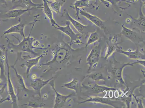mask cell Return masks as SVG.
Returning <instances> with one entry per match:
<instances>
[{"label": "cell", "instance_id": "cell-26", "mask_svg": "<svg viewBox=\"0 0 145 108\" xmlns=\"http://www.w3.org/2000/svg\"><path fill=\"white\" fill-rule=\"evenodd\" d=\"M88 77L94 81H105V77L101 72H95L87 75L85 78Z\"/></svg>", "mask_w": 145, "mask_h": 108}, {"label": "cell", "instance_id": "cell-28", "mask_svg": "<svg viewBox=\"0 0 145 108\" xmlns=\"http://www.w3.org/2000/svg\"><path fill=\"white\" fill-rule=\"evenodd\" d=\"M10 68H12L14 70V72H15L18 78V82L19 83L21 87L24 90L27 91L28 90V89L26 87L25 84L24 82V80L23 77L21 75L19 74L18 73V71H17L16 68H15L14 66L13 65L12 66H10Z\"/></svg>", "mask_w": 145, "mask_h": 108}, {"label": "cell", "instance_id": "cell-17", "mask_svg": "<svg viewBox=\"0 0 145 108\" xmlns=\"http://www.w3.org/2000/svg\"><path fill=\"white\" fill-rule=\"evenodd\" d=\"M20 22L18 24L11 26L10 28L4 31V35L12 33H18L21 35L22 38L25 37L24 33L25 27L26 25V23L19 21Z\"/></svg>", "mask_w": 145, "mask_h": 108}, {"label": "cell", "instance_id": "cell-27", "mask_svg": "<svg viewBox=\"0 0 145 108\" xmlns=\"http://www.w3.org/2000/svg\"><path fill=\"white\" fill-rule=\"evenodd\" d=\"M99 39V34L97 31H95L94 32L91 33L87 41L86 48L88 47L89 45L93 44L97 42L98 40Z\"/></svg>", "mask_w": 145, "mask_h": 108}, {"label": "cell", "instance_id": "cell-34", "mask_svg": "<svg viewBox=\"0 0 145 108\" xmlns=\"http://www.w3.org/2000/svg\"><path fill=\"white\" fill-rule=\"evenodd\" d=\"M129 2H136V1H139V0H129Z\"/></svg>", "mask_w": 145, "mask_h": 108}, {"label": "cell", "instance_id": "cell-9", "mask_svg": "<svg viewBox=\"0 0 145 108\" xmlns=\"http://www.w3.org/2000/svg\"><path fill=\"white\" fill-rule=\"evenodd\" d=\"M63 15H64L65 18L72 23L74 28L80 34H85V35H87L89 33V26L85 25L80 23L78 21L73 19L70 15L68 11L66 10H64V12H63Z\"/></svg>", "mask_w": 145, "mask_h": 108}, {"label": "cell", "instance_id": "cell-15", "mask_svg": "<svg viewBox=\"0 0 145 108\" xmlns=\"http://www.w3.org/2000/svg\"><path fill=\"white\" fill-rule=\"evenodd\" d=\"M54 77H53L47 80H44L41 78L33 79L32 81L30 83V87L33 90L37 92V94L39 95V97L40 98V92L41 89L48 84L51 80L54 79Z\"/></svg>", "mask_w": 145, "mask_h": 108}, {"label": "cell", "instance_id": "cell-8", "mask_svg": "<svg viewBox=\"0 0 145 108\" xmlns=\"http://www.w3.org/2000/svg\"><path fill=\"white\" fill-rule=\"evenodd\" d=\"M51 87L52 89L55 92V104L54 108H61L64 105V104L67 102V100L71 97H74L76 95V94L72 93L67 95H65L57 91L55 87V81L54 79L51 80L48 83Z\"/></svg>", "mask_w": 145, "mask_h": 108}, {"label": "cell", "instance_id": "cell-31", "mask_svg": "<svg viewBox=\"0 0 145 108\" xmlns=\"http://www.w3.org/2000/svg\"><path fill=\"white\" fill-rule=\"evenodd\" d=\"M6 84L5 85H3V86L1 88H0V96H2V95L3 94L4 92H5V89L6 88Z\"/></svg>", "mask_w": 145, "mask_h": 108}, {"label": "cell", "instance_id": "cell-29", "mask_svg": "<svg viewBox=\"0 0 145 108\" xmlns=\"http://www.w3.org/2000/svg\"><path fill=\"white\" fill-rule=\"evenodd\" d=\"M23 105L33 108H42L44 106V104L38 103L34 102H29L28 103L24 104Z\"/></svg>", "mask_w": 145, "mask_h": 108}, {"label": "cell", "instance_id": "cell-16", "mask_svg": "<svg viewBox=\"0 0 145 108\" xmlns=\"http://www.w3.org/2000/svg\"><path fill=\"white\" fill-rule=\"evenodd\" d=\"M48 51H45L43 53L40 54L39 56H37L33 58H29L27 59L26 62L22 64L21 66L22 67H26V75L27 77L29 74L30 72L31 69L34 66H35L39 64L41 59L45 55H46Z\"/></svg>", "mask_w": 145, "mask_h": 108}, {"label": "cell", "instance_id": "cell-10", "mask_svg": "<svg viewBox=\"0 0 145 108\" xmlns=\"http://www.w3.org/2000/svg\"><path fill=\"white\" fill-rule=\"evenodd\" d=\"M13 6L11 9L21 7L22 9H42L43 3H34L32 0H16L12 3Z\"/></svg>", "mask_w": 145, "mask_h": 108}, {"label": "cell", "instance_id": "cell-14", "mask_svg": "<svg viewBox=\"0 0 145 108\" xmlns=\"http://www.w3.org/2000/svg\"><path fill=\"white\" fill-rule=\"evenodd\" d=\"M82 87L84 89H85V90H87V91L97 93V94L103 93L104 92L108 91L117 90V89L115 88L102 86L96 83L89 84L88 85L82 84Z\"/></svg>", "mask_w": 145, "mask_h": 108}, {"label": "cell", "instance_id": "cell-18", "mask_svg": "<svg viewBox=\"0 0 145 108\" xmlns=\"http://www.w3.org/2000/svg\"><path fill=\"white\" fill-rule=\"evenodd\" d=\"M35 8L30 9H11L7 12L5 13L3 15L5 20L10 18H18L23 15L25 13L27 12L34 10Z\"/></svg>", "mask_w": 145, "mask_h": 108}, {"label": "cell", "instance_id": "cell-20", "mask_svg": "<svg viewBox=\"0 0 145 108\" xmlns=\"http://www.w3.org/2000/svg\"><path fill=\"white\" fill-rule=\"evenodd\" d=\"M92 0H77L74 3L72 8L75 9L76 12V16L78 19H80L78 9L84 7H89L90 6L89 1Z\"/></svg>", "mask_w": 145, "mask_h": 108}, {"label": "cell", "instance_id": "cell-19", "mask_svg": "<svg viewBox=\"0 0 145 108\" xmlns=\"http://www.w3.org/2000/svg\"><path fill=\"white\" fill-rule=\"evenodd\" d=\"M43 1V9L46 16L48 18L51 24L52 27H54L57 25L56 21L54 19L53 16L52 10H51L49 5L48 0H42Z\"/></svg>", "mask_w": 145, "mask_h": 108}, {"label": "cell", "instance_id": "cell-24", "mask_svg": "<svg viewBox=\"0 0 145 108\" xmlns=\"http://www.w3.org/2000/svg\"><path fill=\"white\" fill-rule=\"evenodd\" d=\"M133 19L132 20V22H133V25H137V27H139V28H142L144 31H145V16L143 13L142 12V10L140 8V12L139 14V18L137 19Z\"/></svg>", "mask_w": 145, "mask_h": 108}, {"label": "cell", "instance_id": "cell-37", "mask_svg": "<svg viewBox=\"0 0 145 108\" xmlns=\"http://www.w3.org/2000/svg\"><path fill=\"white\" fill-rule=\"evenodd\" d=\"M48 1H56V0H48Z\"/></svg>", "mask_w": 145, "mask_h": 108}, {"label": "cell", "instance_id": "cell-22", "mask_svg": "<svg viewBox=\"0 0 145 108\" xmlns=\"http://www.w3.org/2000/svg\"><path fill=\"white\" fill-rule=\"evenodd\" d=\"M106 44L107 45V47L105 57V60H107L109 58V57L112 56L116 51L117 48L119 47L118 45V43H112L109 40L106 42Z\"/></svg>", "mask_w": 145, "mask_h": 108}, {"label": "cell", "instance_id": "cell-11", "mask_svg": "<svg viewBox=\"0 0 145 108\" xmlns=\"http://www.w3.org/2000/svg\"><path fill=\"white\" fill-rule=\"evenodd\" d=\"M122 30L120 35H123L135 45L143 41V39L136 32L122 25Z\"/></svg>", "mask_w": 145, "mask_h": 108}, {"label": "cell", "instance_id": "cell-6", "mask_svg": "<svg viewBox=\"0 0 145 108\" xmlns=\"http://www.w3.org/2000/svg\"><path fill=\"white\" fill-rule=\"evenodd\" d=\"M88 99L84 100L80 102V104L92 102L93 103H98L105 104L109 105L114 108L121 107L123 106V104L121 101L118 100H112L109 98L99 97H89L87 96Z\"/></svg>", "mask_w": 145, "mask_h": 108}, {"label": "cell", "instance_id": "cell-38", "mask_svg": "<svg viewBox=\"0 0 145 108\" xmlns=\"http://www.w3.org/2000/svg\"><path fill=\"white\" fill-rule=\"evenodd\" d=\"M2 84H1V83H0V85H2Z\"/></svg>", "mask_w": 145, "mask_h": 108}, {"label": "cell", "instance_id": "cell-4", "mask_svg": "<svg viewBox=\"0 0 145 108\" xmlns=\"http://www.w3.org/2000/svg\"><path fill=\"white\" fill-rule=\"evenodd\" d=\"M71 23L69 21H67L66 22L65 26H61L58 24L54 26V28L59 30L63 33L68 36L71 39L70 45L72 46L73 44H80L82 43L81 36L80 34L75 33L71 28Z\"/></svg>", "mask_w": 145, "mask_h": 108}, {"label": "cell", "instance_id": "cell-35", "mask_svg": "<svg viewBox=\"0 0 145 108\" xmlns=\"http://www.w3.org/2000/svg\"><path fill=\"white\" fill-rule=\"evenodd\" d=\"M10 1H11L12 3L14 2H15V1H16V0H10Z\"/></svg>", "mask_w": 145, "mask_h": 108}, {"label": "cell", "instance_id": "cell-23", "mask_svg": "<svg viewBox=\"0 0 145 108\" xmlns=\"http://www.w3.org/2000/svg\"><path fill=\"white\" fill-rule=\"evenodd\" d=\"M79 86V81L77 78H74L69 82L65 83L62 85V88H67L74 90L76 93H77Z\"/></svg>", "mask_w": 145, "mask_h": 108}, {"label": "cell", "instance_id": "cell-30", "mask_svg": "<svg viewBox=\"0 0 145 108\" xmlns=\"http://www.w3.org/2000/svg\"><path fill=\"white\" fill-rule=\"evenodd\" d=\"M102 1L103 2V1H106V2H108L113 5H116L120 1H124V2H129L128 1H125V0H102Z\"/></svg>", "mask_w": 145, "mask_h": 108}, {"label": "cell", "instance_id": "cell-3", "mask_svg": "<svg viewBox=\"0 0 145 108\" xmlns=\"http://www.w3.org/2000/svg\"><path fill=\"white\" fill-rule=\"evenodd\" d=\"M101 47L100 43L95 45L87 57L86 60V64L89 66L87 73H89L92 68H95L101 57Z\"/></svg>", "mask_w": 145, "mask_h": 108}, {"label": "cell", "instance_id": "cell-32", "mask_svg": "<svg viewBox=\"0 0 145 108\" xmlns=\"http://www.w3.org/2000/svg\"><path fill=\"white\" fill-rule=\"evenodd\" d=\"M0 5L7 6V3L6 0H0Z\"/></svg>", "mask_w": 145, "mask_h": 108}, {"label": "cell", "instance_id": "cell-25", "mask_svg": "<svg viewBox=\"0 0 145 108\" xmlns=\"http://www.w3.org/2000/svg\"><path fill=\"white\" fill-rule=\"evenodd\" d=\"M6 61V56L3 51L0 48V73L1 78H6L5 63Z\"/></svg>", "mask_w": 145, "mask_h": 108}, {"label": "cell", "instance_id": "cell-5", "mask_svg": "<svg viewBox=\"0 0 145 108\" xmlns=\"http://www.w3.org/2000/svg\"><path fill=\"white\" fill-rule=\"evenodd\" d=\"M139 60H137L136 62L133 63H120L119 62L116 63L114 64L112 68L110 73L113 75L116 79L120 83L125 85L127 87L125 82L122 77V72L124 68L126 66H133L134 64H139Z\"/></svg>", "mask_w": 145, "mask_h": 108}, {"label": "cell", "instance_id": "cell-12", "mask_svg": "<svg viewBox=\"0 0 145 108\" xmlns=\"http://www.w3.org/2000/svg\"><path fill=\"white\" fill-rule=\"evenodd\" d=\"M116 51L120 53L125 55L130 60H145L144 54L139 51L138 47H137L135 51H132L130 49H129L127 51H124L122 47L119 46L117 48Z\"/></svg>", "mask_w": 145, "mask_h": 108}, {"label": "cell", "instance_id": "cell-33", "mask_svg": "<svg viewBox=\"0 0 145 108\" xmlns=\"http://www.w3.org/2000/svg\"><path fill=\"white\" fill-rule=\"evenodd\" d=\"M131 22L132 20L130 19V18H127V19H126V22H127V23H131Z\"/></svg>", "mask_w": 145, "mask_h": 108}, {"label": "cell", "instance_id": "cell-36", "mask_svg": "<svg viewBox=\"0 0 145 108\" xmlns=\"http://www.w3.org/2000/svg\"><path fill=\"white\" fill-rule=\"evenodd\" d=\"M97 1H101V2H103L102 0H96V2H97Z\"/></svg>", "mask_w": 145, "mask_h": 108}, {"label": "cell", "instance_id": "cell-21", "mask_svg": "<svg viewBox=\"0 0 145 108\" xmlns=\"http://www.w3.org/2000/svg\"><path fill=\"white\" fill-rule=\"evenodd\" d=\"M66 0H56L54 2L48 1V2L51 10L57 14H60L61 8L65 2Z\"/></svg>", "mask_w": 145, "mask_h": 108}, {"label": "cell", "instance_id": "cell-1", "mask_svg": "<svg viewBox=\"0 0 145 108\" xmlns=\"http://www.w3.org/2000/svg\"><path fill=\"white\" fill-rule=\"evenodd\" d=\"M81 49L72 48L70 45L62 40L52 50V60L47 62L42 63L41 65L48 67L50 70H61L74 61L78 57V52Z\"/></svg>", "mask_w": 145, "mask_h": 108}, {"label": "cell", "instance_id": "cell-2", "mask_svg": "<svg viewBox=\"0 0 145 108\" xmlns=\"http://www.w3.org/2000/svg\"><path fill=\"white\" fill-rule=\"evenodd\" d=\"M34 23L32 25L30 33L28 36L26 37L23 38V40L22 41H20L18 44H14L11 40L7 36H6L7 42L9 49L13 52L17 53L18 55H22L23 53H29L32 54L35 57L39 56L40 54L35 52L34 49H47V48H39L36 47L34 45V43L35 41V38L33 37H31V34L32 32V30L34 27Z\"/></svg>", "mask_w": 145, "mask_h": 108}, {"label": "cell", "instance_id": "cell-7", "mask_svg": "<svg viewBox=\"0 0 145 108\" xmlns=\"http://www.w3.org/2000/svg\"><path fill=\"white\" fill-rule=\"evenodd\" d=\"M7 67V81L8 92V95L10 96V100L12 101V104L13 108H18V97H17L16 93H15V90L14 85L11 81L10 75V66L9 65L8 59L7 51H6V61Z\"/></svg>", "mask_w": 145, "mask_h": 108}, {"label": "cell", "instance_id": "cell-13", "mask_svg": "<svg viewBox=\"0 0 145 108\" xmlns=\"http://www.w3.org/2000/svg\"><path fill=\"white\" fill-rule=\"evenodd\" d=\"M78 11L79 14H81L82 16L85 17L97 27L101 29L104 31H105L106 30V28L104 25V21L101 20L98 17L80 8L78 9Z\"/></svg>", "mask_w": 145, "mask_h": 108}]
</instances>
